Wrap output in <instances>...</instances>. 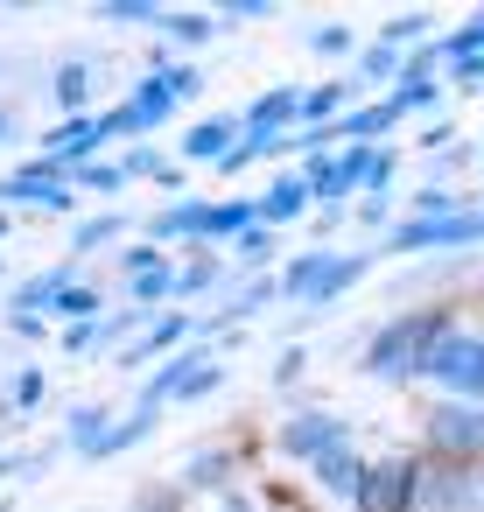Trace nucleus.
I'll return each mask as SVG.
<instances>
[{
    "label": "nucleus",
    "instance_id": "obj_11",
    "mask_svg": "<svg viewBox=\"0 0 484 512\" xmlns=\"http://www.w3.org/2000/svg\"><path fill=\"white\" fill-rule=\"evenodd\" d=\"M302 197H309L302 183H274V190L260 197V218H274V225H281V218H295V211H302Z\"/></svg>",
    "mask_w": 484,
    "mask_h": 512
},
{
    "label": "nucleus",
    "instance_id": "obj_9",
    "mask_svg": "<svg viewBox=\"0 0 484 512\" xmlns=\"http://www.w3.org/2000/svg\"><path fill=\"white\" fill-rule=\"evenodd\" d=\"M316 477H323L330 491H351V498H358V477H365V470H358V456L337 442V449H323V456H316Z\"/></svg>",
    "mask_w": 484,
    "mask_h": 512
},
{
    "label": "nucleus",
    "instance_id": "obj_16",
    "mask_svg": "<svg viewBox=\"0 0 484 512\" xmlns=\"http://www.w3.org/2000/svg\"><path fill=\"white\" fill-rule=\"evenodd\" d=\"M477 50H484V22H477V29H463V36H449V43H442V57H456V64H470V57H477Z\"/></svg>",
    "mask_w": 484,
    "mask_h": 512
},
{
    "label": "nucleus",
    "instance_id": "obj_6",
    "mask_svg": "<svg viewBox=\"0 0 484 512\" xmlns=\"http://www.w3.org/2000/svg\"><path fill=\"white\" fill-rule=\"evenodd\" d=\"M337 442H344V428H337L330 414H302V421L281 428V449H288V456H323V449H337Z\"/></svg>",
    "mask_w": 484,
    "mask_h": 512
},
{
    "label": "nucleus",
    "instance_id": "obj_26",
    "mask_svg": "<svg viewBox=\"0 0 484 512\" xmlns=\"http://www.w3.org/2000/svg\"><path fill=\"white\" fill-rule=\"evenodd\" d=\"M225 512H253V505H246V498H225Z\"/></svg>",
    "mask_w": 484,
    "mask_h": 512
},
{
    "label": "nucleus",
    "instance_id": "obj_21",
    "mask_svg": "<svg viewBox=\"0 0 484 512\" xmlns=\"http://www.w3.org/2000/svg\"><path fill=\"white\" fill-rule=\"evenodd\" d=\"M344 43H351L344 29H316V36H309V50H323V57H344Z\"/></svg>",
    "mask_w": 484,
    "mask_h": 512
},
{
    "label": "nucleus",
    "instance_id": "obj_19",
    "mask_svg": "<svg viewBox=\"0 0 484 512\" xmlns=\"http://www.w3.org/2000/svg\"><path fill=\"white\" fill-rule=\"evenodd\" d=\"M78 176H85L92 190H120V183H127V169H106V162H85Z\"/></svg>",
    "mask_w": 484,
    "mask_h": 512
},
{
    "label": "nucleus",
    "instance_id": "obj_24",
    "mask_svg": "<svg viewBox=\"0 0 484 512\" xmlns=\"http://www.w3.org/2000/svg\"><path fill=\"white\" fill-rule=\"evenodd\" d=\"M36 393H43V372H22V379H15V400H22V407H29V400H36Z\"/></svg>",
    "mask_w": 484,
    "mask_h": 512
},
{
    "label": "nucleus",
    "instance_id": "obj_5",
    "mask_svg": "<svg viewBox=\"0 0 484 512\" xmlns=\"http://www.w3.org/2000/svg\"><path fill=\"white\" fill-rule=\"evenodd\" d=\"M470 239H484V218H428V225H407V232H393V246L407 253V246H470Z\"/></svg>",
    "mask_w": 484,
    "mask_h": 512
},
{
    "label": "nucleus",
    "instance_id": "obj_10",
    "mask_svg": "<svg viewBox=\"0 0 484 512\" xmlns=\"http://www.w3.org/2000/svg\"><path fill=\"white\" fill-rule=\"evenodd\" d=\"M183 148H190L197 162H218V155L232 148V120H204V127H197V134L183 141Z\"/></svg>",
    "mask_w": 484,
    "mask_h": 512
},
{
    "label": "nucleus",
    "instance_id": "obj_3",
    "mask_svg": "<svg viewBox=\"0 0 484 512\" xmlns=\"http://www.w3.org/2000/svg\"><path fill=\"white\" fill-rule=\"evenodd\" d=\"M428 379H442L449 393H484V344H470V337H435L428 344V365H421Z\"/></svg>",
    "mask_w": 484,
    "mask_h": 512
},
{
    "label": "nucleus",
    "instance_id": "obj_23",
    "mask_svg": "<svg viewBox=\"0 0 484 512\" xmlns=\"http://www.w3.org/2000/svg\"><path fill=\"white\" fill-rule=\"evenodd\" d=\"M113 232H120V218H99V225L78 232V246H99V239H113Z\"/></svg>",
    "mask_w": 484,
    "mask_h": 512
},
{
    "label": "nucleus",
    "instance_id": "obj_2",
    "mask_svg": "<svg viewBox=\"0 0 484 512\" xmlns=\"http://www.w3.org/2000/svg\"><path fill=\"white\" fill-rule=\"evenodd\" d=\"M190 85H197V71H162V78H148L120 113H106V134H141V127H155V120H162Z\"/></svg>",
    "mask_w": 484,
    "mask_h": 512
},
{
    "label": "nucleus",
    "instance_id": "obj_25",
    "mask_svg": "<svg viewBox=\"0 0 484 512\" xmlns=\"http://www.w3.org/2000/svg\"><path fill=\"white\" fill-rule=\"evenodd\" d=\"M463 71H470V78H484V57H470V64H463Z\"/></svg>",
    "mask_w": 484,
    "mask_h": 512
},
{
    "label": "nucleus",
    "instance_id": "obj_13",
    "mask_svg": "<svg viewBox=\"0 0 484 512\" xmlns=\"http://www.w3.org/2000/svg\"><path fill=\"white\" fill-rule=\"evenodd\" d=\"M57 106H71V113L85 106V64H64L57 71Z\"/></svg>",
    "mask_w": 484,
    "mask_h": 512
},
{
    "label": "nucleus",
    "instance_id": "obj_20",
    "mask_svg": "<svg viewBox=\"0 0 484 512\" xmlns=\"http://www.w3.org/2000/svg\"><path fill=\"white\" fill-rule=\"evenodd\" d=\"M57 316H92V288H64L57 295Z\"/></svg>",
    "mask_w": 484,
    "mask_h": 512
},
{
    "label": "nucleus",
    "instance_id": "obj_17",
    "mask_svg": "<svg viewBox=\"0 0 484 512\" xmlns=\"http://www.w3.org/2000/svg\"><path fill=\"white\" fill-rule=\"evenodd\" d=\"M162 22H169V36H183V43H204V36H211L204 15H162Z\"/></svg>",
    "mask_w": 484,
    "mask_h": 512
},
{
    "label": "nucleus",
    "instance_id": "obj_27",
    "mask_svg": "<svg viewBox=\"0 0 484 512\" xmlns=\"http://www.w3.org/2000/svg\"><path fill=\"white\" fill-rule=\"evenodd\" d=\"M0 134H8V113H0Z\"/></svg>",
    "mask_w": 484,
    "mask_h": 512
},
{
    "label": "nucleus",
    "instance_id": "obj_8",
    "mask_svg": "<svg viewBox=\"0 0 484 512\" xmlns=\"http://www.w3.org/2000/svg\"><path fill=\"white\" fill-rule=\"evenodd\" d=\"M0 197L36 204V211H71V190H64V183H50V176H15V183H0Z\"/></svg>",
    "mask_w": 484,
    "mask_h": 512
},
{
    "label": "nucleus",
    "instance_id": "obj_15",
    "mask_svg": "<svg viewBox=\"0 0 484 512\" xmlns=\"http://www.w3.org/2000/svg\"><path fill=\"white\" fill-rule=\"evenodd\" d=\"M183 330H190V323H183V316H169V323H155V330H148V337H141V344H134V358H141V351H169V344H176V337H183Z\"/></svg>",
    "mask_w": 484,
    "mask_h": 512
},
{
    "label": "nucleus",
    "instance_id": "obj_12",
    "mask_svg": "<svg viewBox=\"0 0 484 512\" xmlns=\"http://www.w3.org/2000/svg\"><path fill=\"white\" fill-rule=\"evenodd\" d=\"M204 218H211V211H197V204H183V211H162V218H155L148 232H155V239H183V232H204Z\"/></svg>",
    "mask_w": 484,
    "mask_h": 512
},
{
    "label": "nucleus",
    "instance_id": "obj_7",
    "mask_svg": "<svg viewBox=\"0 0 484 512\" xmlns=\"http://www.w3.org/2000/svg\"><path fill=\"white\" fill-rule=\"evenodd\" d=\"M435 442L442 449H484V414L477 407H442L435 414Z\"/></svg>",
    "mask_w": 484,
    "mask_h": 512
},
{
    "label": "nucleus",
    "instance_id": "obj_4",
    "mask_svg": "<svg viewBox=\"0 0 484 512\" xmlns=\"http://www.w3.org/2000/svg\"><path fill=\"white\" fill-rule=\"evenodd\" d=\"M414 498V463H372L358 477V512H407Z\"/></svg>",
    "mask_w": 484,
    "mask_h": 512
},
{
    "label": "nucleus",
    "instance_id": "obj_14",
    "mask_svg": "<svg viewBox=\"0 0 484 512\" xmlns=\"http://www.w3.org/2000/svg\"><path fill=\"white\" fill-rule=\"evenodd\" d=\"M246 218H253L246 204H225V211H211V218H204V232H218V239H232V232H246Z\"/></svg>",
    "mask_w": 484,
    "mask_h": 512
},
{
    "label": "nucleus",
    "instance_id": "obj_1",
    "mask_svg": "<svg viewBox=\"0 0 484 512\" xmlns=\"http://www.w3.org/2000/svg\"><path fill=\"white\" fill-rule=\"evenodd\" d=\"M435 337H442L435 316H400V323H386V330L372 337L365 372H372V379H407V372L428 365V344H435Z\"/></svg>",
    "mask_w": 484,
    "mask_h": 512
},
{
    "label": "nucleus",
    "instance_id": "obj_22",
    "mask_svg": "<svg viewBox=\"0 0 484 512\" xmlns=\"http://www.w3.org/2000/svg\"><path fill=\"white\" fill-rule=\"evenodd\" d=\"M330 106H344V92H337V85H323V92H309V99H302V113H316V120H323Z\"/></svg>",
    "mask_w": 484,
    "mask_h": 512
},
{
    "label": "nucleus",
    "instance_id": "obj_18",
    "mask_svg": "<svg viewBox=\"0 0 484 512\" xmlns=\"http://www.w3.org/2000/svg\"><path fill=\"white\" fill-rule=\"evenodd\" d=\"M176 281H169V267H148V274H134V295L141 302H155V295H169Z\"/></svg>",
    "mask_w": 484,
    "mask_h": 512
}]
</instances>
